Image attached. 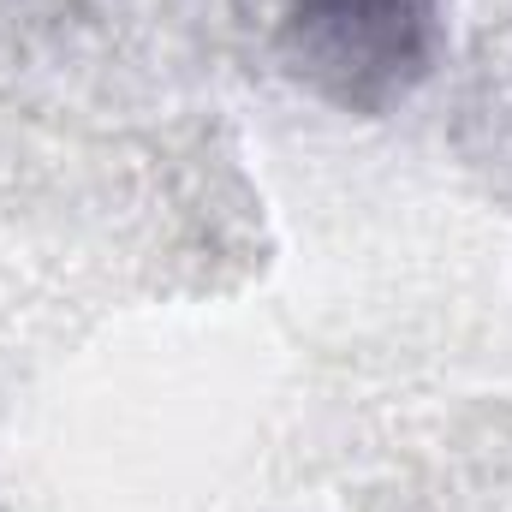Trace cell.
<instances>
[{
    "instance_id": "6da1fadb",
    "label": "cell",
    "mask_w": 512,
    "mask_h": 512,
    "mask_svg": "<svg viewBox=\"0 0 512 512\" xmlns=\"http://www.w3.org/2000/svg\"><path fill=\"white\" fill-rule=\"evenodd\" d=\"M292 78L340 114H393L435 72L447 0H262Z\"/></svg>"
}]
</instances>
